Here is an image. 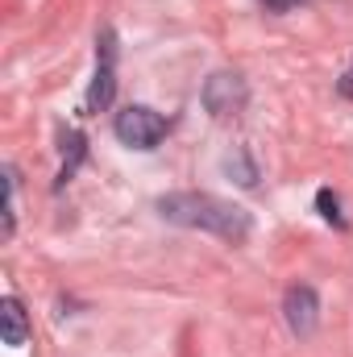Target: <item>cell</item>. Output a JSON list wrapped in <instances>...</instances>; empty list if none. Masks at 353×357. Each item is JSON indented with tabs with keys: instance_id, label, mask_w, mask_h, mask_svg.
Here are the masks:
<instances>
[{
	"instance_id": "obj_1",
	"label": "cell",
	"mask_w": 353,
	"mask_h": 357,
	"mask_svg": "<svg viewBox=\"0 0 353 357\" xmlns=\"http://www.w3.org/2000/svg\"><path fill=\"white\" fill-rule=\"evenodd\" d=\"M158 216L171 220V225H183V229L212 233V237L233 241V245H241L254 233V216L241 204L208 195V191H171V195H163L158 199Z\"/></svg>"
},
{
	"instance_id": "obj_2",
	"label": "cell",
	"mask_w": 353,
	"mask_h": 357,
	"mask_svg": "<svg viewBox=\"0 0 353 357\" xmlns=\"http://www.w3.org/2000/svg\"><path fill=\"white\" fill-rule=\"evenodd\" d=\"M167 129H171V121H167L163 112L146 108V104H129V108H121L117 121H112L117 142L129 146V150H154V146L167 137Z\"/></svg>"
},
{
	"instance_id": "obj_3",
	"label": "cell",
	"mask_w": 353,
	"mask_h": 357,
	"mask_svg": "<svg viewBox=\"0 0 353 357\" xmlns=\"http://www.w3.org/2000/svg\"><path fill=\"white\" fill-rule=\"evenodd\" d=\"M117 96V33L112 29H100L96 38V75H91V88L84 96V116H96L112 104Z\"/></svg>"
},
{
	"instance_id": "obj_4",
	"label": "cell",
	"mask_w": 353,
	"mask_h": 357,
	"mask_svg": "<svg viewBox=\"0 0 353 357\" xmlns=\"http://www.w3.org/2000/svg\"><path fill=\"white\" fill-rule=\"evenodd\" d=\"M283 316H287V328L299 341H308L316 333V324H320V295H316V287L291 282L287 295H283Z\"/></svg>"
},
{
	"instance_id": "obj_5",
	"label": "cell",
	"mask_w": 353,
	"mask_h": 357,
	"mask_svg": "<svg viewBox=\"0 0 353 357\" xmlns=\"http://www.w3.org/2000/svg\"><path fill=\"white\" fill-rule=\"evenodd\" d=\"M200 100H204V108H208L212 116H237V112L246 108L250 91H246V79H241L237 71H216V75L204 84Z\"/></svg>"
},
{
	"instance_id": "obj_6",
	"label": "cell",
	"mask_w": 353,
	"mask_h": 357,
	"mask_svg": "<svg viewBox=\"0 0 353 357\" xmlns=\"http://www.w3.org/2000/svg\"><path fill=\"white\" fill-rule=\"evenodd\" d=\"M0 333H4V345L8 349H21L25 337H29V320H25V307L17 295H4L0 299Z\"/></svg>"
},
{
	"instance_id": "obj_7",
	"label": "cell",
	"mask_w": 353,
	"mask_h": 357,
	"mask_svg": "<svg viewBox=\"0 0 353 357\" xmlns=\"http://www.w3.org/2000/svg\"><path fill=\"white\" fill-rule=\"evenodd\" d=\"M67 146H71V150H67V158H63V167H59V183H54V187H63L67 178L75 175V171H80V162H84V154H88V142H84V133H80V129H71V133H67Z\"/></svg>"
},
{
	"instance_id": "obj_8",
	"label": "cell",
	"mask_w": 353,
	"mask_h": 357,
	"mask_svg": "<svg viewBox=\"0 0 353 357\" xmlns=\"http://www.w3.org/2000/svg\"><path fill=\"white\" fill-rule=\"evenodd\" d=\"M17 233V171L4 167V241Z\"/></svg>"
},
{
	"instance_id": "obj_9",
	"label": "cell",
	"mask_w": 353,
	"mask_h": 357,
	"mask_svg": "<svg viewBox=\"0 0 353 357\" xmlns=\"http://www.w3.org/2000/svg\"><path fill=\"white\" fill-rule=\"evenodd\" d=\"M316 208H320V216H324L329 225H337V229H350V220L341 216V199H337V191L320 187V191H316Z\"/></svg>"
},
{
	"instance_id": "obj_10",
	"label": "cell",
	"mask_w": 353,
	"mask_h": 357,
	"mask_svg": "<svg viewBox=\"0 0 353 357\" xmlns=\"http://www.w3.org/2000/svg\"><path fill=\"white\" fill-rule=\"evenodd\" d=\"M233 167H237V183H241V187H254V183H258V167L250 162L246 150H237V154L225 158V171H233Z\"/></svg>"
},
{
	"instance_id": "obj_11",
	"label": "cell",
	"mask_w": 353,
	"mask_h": 357,
	"mask_svg": "<svg viewBox=\"0 0 353 357\" xmlns=\"http://www.w3.org/2000/svg\"><path fill=\"white\" fill-rule=\"evenodd\" d=\"M266 13H291V8H299L303 0H258Z\"/></svg>"
},
{
	"instance_id": "obj_12",
	"label": "cell",
	"mask_w": 353,
	"mask_h": 357,
	"mask_svg": "<svg viewBox=\"0 0 353 357\" xmlns=\"http://www.w3.org/2000/svg\"><path fill=\"white\" fill-rule=\"evenodd\" d=\"M337 91H341L345 100H353V63L345 67V75H341V84H337Z\"/></svg>"
}]
</instances>
